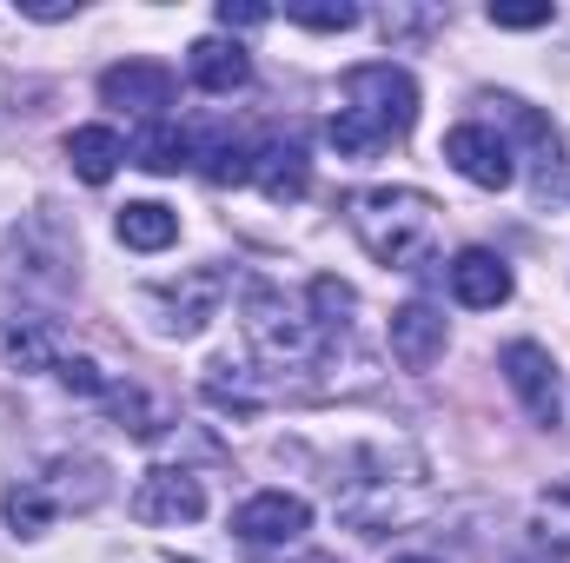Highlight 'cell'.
I'll use <instances>...</instances> for the list:
<instances>
[{"label": "cell", "mask_w": 570, "mask_h": 563, "mask_svg": "<svg viewBox=\"0 0 570 563\" xmlns=\"http://www.w3.org/2000/svg\"><path fill=\"white\" fill-rule=\"evenodd\" d=\"M114 233H120V246H134V253H166V246L179 239V213H166L159 199H134V206H120Z\"/></svg>", "instance_id": "16"}, {"label": "cell", "mask_w": 570, "mask_h": 563, "mask_svg": "<svg viewBox=\"0 0 570 563\" xmlns=\"http://www.w3.org/2000/svg\"><path fill=\"white\" fill-rule=\"evenodd\" d=\"M7 358H13L20 372H47V365L60 372V358H67V352H60V325H53V318H13V325H7Z\"/></svg>", "instance_id": "17"}, {"label": "cell", "mask_w": 570, "mask_h": 563, "mask_svg": "<svg viewBox=\"0 0 570 563\" xmlns=\"http://www.w3.org/2000/svg\"><path fill=\"white\" fill-rule=\"evenodd\" d=\"M444 159H451L471 186H484V192H504V186L518 179V152H511V140H504L491 120L451 127V134H444Z\"/></svg>", "instance_id": "5"}, {"label": "cell", "mask_w": 570, "mask_h": 563, "mask_svg": "<svg viewBox=\"0 0 570 563\" xmlns=\"http://www.w3.org/2000/svg\"><path fill=\"white\" fill-rule=\"evenodd\" d=\"M392 563H438V557H392Z\"/></svg>", "instance_id": "28"}, {"label": "cell", "mask_w": 570, "mask_h": 563, "mask_svg": "<svg viewBox=\"0 0 570 563\" xmlns=\"http://www.w3.org/2000/svg\"><path fill=\"white\" fill-rule=\"evenodd\" d=\"M385 345H392V358H399L405 372H431V365L444 358V345H451V325H444V312H438V305L412 298V305H399V312H392Z\"/></svg>", "instance_id": "9"}, {"label": "cell", "mask_w": 570, "mask_h": 563, "mask_svg": "<svg viewBox=\"0 0 570 563\" xmlns=\"http://www.w3.org/2000/svg\"><path fill=\"white\" fill-rule=\"evenodd\" d=\"M173 93H179V80L159 60H120V67L100 73V100L107 107H127V113H146V120H159L173 107Z\"/></svg>", "instance_id": "8"}, {"label": "cell", "mask_w": 570, "mask_h": 563, "mask_svg": "<svg viewBox=\"0 0 570 563\" xmlns=\"http://www.w3.org/2000/svg\"><path fill=\"white\" fill-rule=\"evenodd\" d=\"M292 563H338V557H292Z\"/></svg>", "instance_id": "27"}, {"label": "cell", "mask_w": 570, "mask_h": 563, "mask_svg": "<svg viewBox=\"0 0 570 563\" xmlns=\"http://www.w3.org/2000/svg\"><path fill=\"white\" fill-rule=\"evenodd\" d=\"M186 73H193L199 93H239V87L253 80V53H246L239 40H226V33H206V40H193Z\"/></svg>", "instance_id": "14"}, {"label": "cell", "mask_w": 570, "mask_h": 563, "mask_svg": "<svg viewBox=\"0 0 570 563\" xmlns=\"http://www.w3.org/2000/svg\"><path fill=\"white\" fill-rule=\"evenodd\" d=\"M193 159H206L199 172H206L213 186H239V179H253V146L246 140H213L206 152H193Z\"/></svg>", "instance_id": "22"}, {"label": "cell", "mask_w": 570, "mask_h": 563, "mask_svg": "<svg viewBox=\"0 0 570 563\" xmlns=\"http://www.w3.org/2000/svg\"><path fill=\"white\" fill-rule=\"evenodd\" d=\"M498 365H504V385L518 392V405H524L531 418L544 424V431L564 418V385H558V358H551L544 345L518 338V345H504V358H498Z\"/></svg>", "instance_id": "6"}, {"label": "cell", "mask_w": 570, "mask_h": 563, "mask_svg": "<svg viewBox=\"0 0 570 563\" xmlns=\"http://www.w3.org/2000/svg\"><path fill=\"white\" fill-rule=\"evenodd\" d=\"M451 298L471 305V312H498L511 298V266L491 253V246H464L451 259Z\"/></svg>", "instance_id": "13"}, {"label": "cell", "mask_w": 570, "mask_h": 563, "mask_svg": "<svg viewBox=\"0 0 570 563\" xmlns=\"http://www.w3.org/2000/svg\"><path fill=\"white\" fill-rule=\"evenodd\" d=\"M345 226L358 233V246L392 266V273H412L438 239V199L419 186H365L345 199Z\"/></svg>", "instance_id": "2"}, {"label": "cell", "mask_w": 570, "mask_h": 563, "mask_svg": "<svg viewBox=\"0 0 570 563\" xmlns=\"http://www.w3.org/2000/svg\"><path fill=\"white\" fill-rule=\"evenodd\" d=\"M484 20H491V27H511V33H524V27H551V0H524V7L491 0V7H484Z\"/></svg>", "instance_id": "23"}, {"label": "cell", "mask_w": 570, "mask_h": 563, "mask_svg": "<svg viewBox=\"0 0 570 563\" xmlns=\"http://www.w3.org/2000/svg\"><path fill=\"white\" fill-rule=\"evenodd\" d=\"M246 338H253V358L273 365V372H305V365H318V358L332 352L318 312L292 305L273 285H253V292H246Z\"/></svg>", "instance_id": "3"}, {"label": "cell", "mask_w": 570, "mask_h": 563, "mask_svg": "<svg viewBox=\"0 0 570 563\" xmlns=\"http://www.w3.org/2000/svg\"><path fill=\"white\" fill-rule=\"evenodd\" d=\"M134 166H146V172H179V166H193V134L153 120L140 140H134Z\"/></svg>", "instance_id": "20"}, {"label": "cell", "mask_w": 570, "mask_h": 563, "mask_svg": "<svg viewBox=\"0 0 570 563\" xmlns=\"http://www.w3.org/2000/svg\"><path fill=\"white\" fill-rule=\"evenodd\" d=\"M219 298H226V273L219 266H193L186 279H166L146 292V318H153L159 338H193L219 312Z\"/></svg>", "instance_id": "4"}, {"label": "cell", "mask_w": 570, "mask_h": 563, "mask_svg": "<svg viewBox=\"0 0 570 563\" xmlns=\"http://www.w3.org/2000/svg\"><path fill=\"white\" fill-rule=\"evenodd\" d=\"M285 20L312 27V33H345V27H358V7L352 0H285Z\"/></svg>", "instance_id": "21"}, {"label": "cell", "mask_w": 570, "mask_h": 563, "mask_svg": "<svg viewBox=\"0 0 570 563\" xmlns=\"http://www.w3.org/2000/svg\"><path fill=\"white\" fill-rule=\"evenodd\" d=\"M273 20V7H259V0H219V27L226 33H239V27H266Z\"/></svg>", "instance_id": "25"}, {"label": "cell", "mask_w": 570, "mask_h": 563, "mask_svg": "<svg viewBox=\"0 0 570 563\" xmlns=\"http://www.w3.org/2000/svg\"><path fill=\"white\" fill-rule=\"evenodd\" d=\"M305 524H312V504H305V497H292V491H259V497H246V504L233 511V531H239L246 544H259V551L292 544Z\"/></svg>", "instance_id": "10"}, {"label": "cell", "mask_w": 570, "mask_h": 563, "mask_svg": "<svg viewBox=\"0 0 570 563\" xmlns=\"http://www.w3.org/2000/svg\"><path fill=\"white\" fill-rule=\"evenodd\" d=\"M120 159H127V140H120L114 127H73V134H67V166H73L87 186H107V179L120 172Z\"/></svg>", "instance_id": "15"}, {"label": "cell", "mask_w": 570, "mask_h": 563, "mask_svg": "<svg viewBox=\"0 0 570 563\" xmlns=\"http://www.w3.org/2000/svg\"><path fill=\"white\" fill-rule=\"evenodd\" d=\"M134 517L140 524H193L206 517V484L193 471H173V464H153L134 491Z\"/></svg>", "instance_id": "7"}, {"label": "cell", "mask_w": 570, "mask_h": 563, "mask_svg": "<svg viewBox=\"0 0 570 563\" xmlns=\"http://www.w3.org/2000/svg\"><path fill=\"white\" fill-rule=\"evenodd\" d=\"M253 186H259L273 206H292V199H305V186H312V159H305V140H298V134H273V140L253 146Z\"/></svg>", "instance_id": "11"}, {"label": "cell", "mask_w": 570, "mask_h": 563, "mask_svg": "<svg viewBox=\"0 0 570 563\" xmlns=\"http://www.w3.org/2000/svg\"><path fill=\"white\" fill-rule=\"evenodd\" d=\"M531 544L544 557H570V477H558L551 491H538V504H531Z\"/></svg>", "instance_id": "19"}, {"label": "cell", "mask_w": 570, "mask_h": 563, "mask_svg": "<svg viewBox=\"0 0 570 563\" xmlns=\"http://www.w3.org/2000/svg\"><path fill=\"white\" fill-rule=\"evenodd\" d=\"M0 511H7V531H13V537H40L60 504H53V491H47L40 477H20V484L0 491Z\"/></svg>", "instance_id": "18"}, {"label": "cell", "mask_w": 570, "mask_h": 563, "mask_svg": "<svg viewBox=\"0 0 570 563\" xmlns=\"http://www.w3.org/2000/svg\"><path fill=\"white\" fill-rule=\"evenodd\" d=\"M20 13H27V20H73L80 0H20Z\"/></svg>", "instance_id": "26"}, {"label": "cell", "mask_w": 570, "mask_h": 563, "mask_svg": "<svg viewBox=\"0 0 570 563\" xmlns=\"http://www.w3.org/2000/svg\"><path fill=\"white\" fill-rule=\"evenodd\" d=\"M478 107H498V120L518 134V140L531 146V166H538V186H551L558 172H564V140H558V127L538 113V107H524L518 93H484Z\"/></svg>", "instance_id": "12"}, {"label": "cell", "mask_w": 570, "mask_h": 563, "mask_svg": "<svg viewBox=\"0 0 570 563\" xmlns=\"http://www.w3.org/2000/svg\"><path fill=\"white\" fill-rule=\"evenodd\" d=\"M60 385L80 392V398H107V378H100L94 358H60Z\"/></svg>", "instance_id": "24"}, {"label": "cell", "mask_w": 570, "mask_h": 563, "mask_svg": "<svg viewBox=\"0 0 570 563\" xmlns=\"http://www.w3.org/2000/svg\"><path fill=\"white\" fill-rule=\"evenodd\" d=\"M419 120V80L392 60H365V67H345L338 80V113H332V146L345 159H365L379 146L405 140Z\"/></svg>", "instance_id": "1"}]
</instances>
